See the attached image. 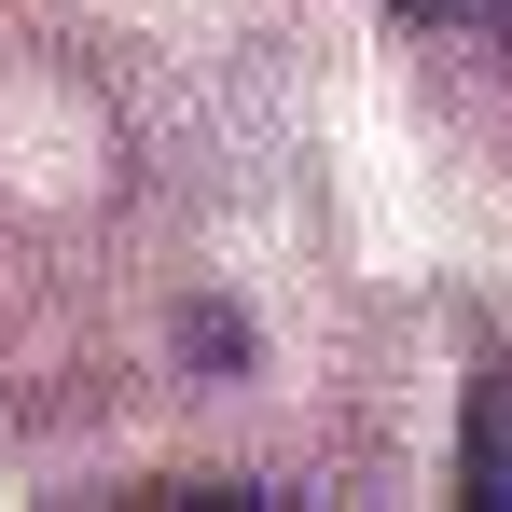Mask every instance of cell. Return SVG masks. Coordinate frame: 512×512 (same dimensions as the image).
<instances>
[{"label": "cell", "mask_w": 512, "mask_h": 512, "mask_svg": "<svg viewBox=\"0 0 512 512\" xmlns=\"http://www.w3.org/2000/svg\"><path fill=\"white\" fill-rule=\"evenodd\" d=\"M457 485L485 512H512V374H485L471 388V429H457Z\"/></svg>", "instance_id": "cell-1"}]
</instances>
